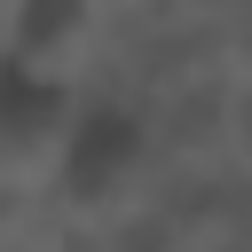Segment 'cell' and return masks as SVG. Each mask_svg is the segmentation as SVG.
Returning a JSON list of instances; mask_svg holds the SVG:
<instances>
[{
    "instance_id": "1",
    "label": "cell",
    "mask_w": 252,
    "mask_h": 252,
    "mask_svg": "<svg viewBox=\"0 0 252 252\" xmlns=\"http://www.w3.org/2000/svg\"><path fill=\"white\" fill-rule=\"evenodd\" d=\"M94 47V0H16V32H8V63L63 79L79 71V55Z\"/></svg>"
}]
</instances>
